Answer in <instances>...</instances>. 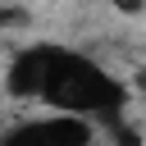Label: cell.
Here are the masks:
<instances>
[{"label": "cell", "mask_w": 146, "mask_h": 146, "mask_svg": "<svg viewBox=\"0 0 146 146\" xmlns=\"http://www.w3.org/2000/svg\"><path fill=\"white\" fill-rule=\"evenodd\" d=\"M0 91L5 100L73 114L96 128H110L132 114V91L105 59H96L82 46L50 41V36H32L5 59Z\"/></svg>", "instance_id": "6da1fadb"}, {"label": "cell", "mask_w": 146, "mask_h": 146, "mask_svg": "<svg viewBox=\"0 0 146 146\" xmlns=\"http://www.w3.org/2000/svg\"><path fill=\"white\" fill-rule=\"evenodd\" d=\"M96 137H100L96 123L55 110H32L0 128V146H96Z\"/></svg>", "instance_id": "7a4b0ae2"}, {"label": "cell", "mask_w": 146, "mask_h": 146, "mask_svg": "<svg viewBox=\"0 0 146 146\" xmlns=\"http://www.w3.org/2000/svg\"><path fill=\"white\" fill-rule=\"evenodd\" d=\"M23 23H27V9H18V5H0V36L14 32V27H23Z\"/></svg>", "instance_id": "3957f363"}, {"label": "cell", "mask_w": 146, "mask_h": 146, "mask_svg": "<svg viewBox=\"0 0 146 146\" xmlns=\"http://www.w3.org/2000/svg\"><path fill=\"white\" fill-rule=\"evenodd\" d=\"M110 5H114L119 14H128V18H137V14H141V0H110Z\"/></svg>", "instance_id": "277c9868"}]
</instances>
